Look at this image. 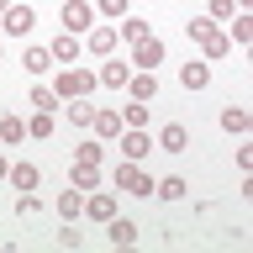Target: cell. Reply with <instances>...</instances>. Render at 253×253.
Returning a JSON list of instances; mask_svg holds the SVG:
<instances>
[{
	"label": "cell",
	"instance_id": "1",
	"mask_svg": "<svg viewBox=\"0 0 253 253\" xmlns=\"http://www.w3.org/2000/svg\"><path fill=\"white\" fill-rule=\"evenodd\" d=\"M185 32H190V42H201L206 63H216V58H227V53H232V37H227V32H221L211 16H190Z\"/></svg>",
	"mask_w": 253,
	"mask_h": 253
},
{
	"label": "cell",
	"instance_id": "2",
	"mask_svg": "<svg viewBox=\"0 0 253 253\" xmlns=\"http://www.w3.org/2000/svg\"><path fill=\"white\" fill-rule=\"evenodd\" d=\"M111 185L126 190V195H137V201H148L153 195V174L142 169V164H132V158H122V169H111Z\"/></svg>",
	"mask_w": 253,
	"mask_h": 253
},
{
	"label": "cell",
	"instance_id": "3",
	"mask_svg": "<svg viewBox=\"0 0 253 253\" xmlns=\"http://www.w3.org/2000/svg\"><path fill=\"white\" fill-rule=\"evenodd\" d=\"M90 90H100V79H95L90 69H79V63H69V69L53 79V95H58V100H79V95H90Z\"/></svg>",
	"mask_w": 253,
	"mask_h": 253
},
{
	"label": "cell",
	"instance_id": "4",
	"mask_svg": "<svg viewBox=\"0 0 253 253\" xmlns=\"http://www.w3.org/2000/svg\"><path fill=\"white\" fill-rule=\"evenodd\" d=\"M0 27H5V37H27V32L37 27V11H32L27 0H11V5L0 11Z\"/></svg>",
	"mask_w": 253,
	"mask_h": 253
},
{
	"label": "cell",
	"instance_id": "5",
	"mask_svg": "<svg viewBox=\"0 0 253 253\" xmlns=\"http://www.w3.org/2000/svg\"><path fill=\"white\" fill-rule=\"evenodd\" d=\"M58 16H63V32H74V37L95 27V5H90V0H63Z\"/></svg>",
	"mask_w": 253,
	"mask_h": 253
},
{
	"label": "cell",
	"instance_id": "6",
	"mask_svg": "<svg viewBox=\"0 0 253 253\" xmlns=\"http://www.w3.org/2000/svg\"><path fill=\"white\" fill-rule=\"evenodd\" d=\"M148 153H153V137H148L142 126H122V158H132V164H142Z\"/></svg>",
	"mask_w": 253,
	"mask_h": 253
},
{
	"label": "cell",
	"instance_id": "7",
	"mask_svg": "<svg viewBox=\"0 0 253 253\" xmlns=\"http://www.w3.org/2000/svg\"><path fill=\"white\" fill-rule=\"evenodd\" d=\"M47 53H53V63H63V69H69V63H79V53H84V42H79L74 32H58V37L47 42Z\"/></svg>",
	"mask_w": 253,
	"mask_h": 253
},
{
	"label": "cell",
	"instance_id": "8",
	"mask_svg": "<svg viewBox=\"0 0 253 253\" xmlns=\"http://www.w3.org/2000/svg\"><path fill=\"white\" fill-rule=\"evenodd\" d=\"M164 53H169V47H164V42H153V37L132 42V63H137V69H148V74H153L158 63H164Z\"/></svg>",
	"mask_w": 253,
	"mask_h": 253
},
{
	"label": "cell",
	"instance_id": "9",
	"mask_svg": "<svg viewBox=\"0 0 253 253\" xmlns=\"http://www.w3.org/2000/svg\"><path fill=\"white\" fill-rule=\"evenodd\" d=\"M179 84H185V90H206V84H211V63H206V58L179 63Z\"/></svg>",
	"mask_w": 253,
	"mask_h": 253
},
{
	"label": "cell",
	"instance_id": "10",
	"mask_svg": "<svg viewBox=\"0 0 253 253\" xmlns=\"http://www.w3.org/2000/svg\"><path fill=\"white\" fill-rule=\"evenodd\" d=\"M84 216H90V221H111V216H116V195L90 190V195H84Z\"/></svg>",
	"mask_w": 253,
	"mask_h": 253
},
{
	"label": "cell",
	"instance_id": "11",
	"mask_svg": "<svg viewBox=\"0 0 253 253\" xmlns=\"http://www.w3.org/2000/svg\"><path fill=\"white\" fill-rule=\"evenodd\" d=\"M53 211H58L63 221H79V216H84V190H74V185H69V190H58Z\"/></svg>",
	"mask_w": 253,
	"mask_h": 253
},
{
	"label": "cell",
	"instance_id": "12",
	"mask_svg": "<svg viewBox=\"0 0 253 253\" xmlns=\"http://www.w3.org/2000/svg\"><path fill=\"white\" fill-rule=\"evenodd\" d=\"M5 179H11V190L21 195V190H37V185H42V169H37V164H11Z\"/></svg>",
	"mask_w": 253,
	"mask_h": 253
},
{
	"label": "cell",
	"instance_id": "13",
	"mask_svg": "<svg viewBox=\"0 0 253 253\" xmlns=\"http://www.w3.org/2000/svg\"><path fill=\"white\" fill-rule=\"evenodd\" d=\"M90 132H95L100 142L122 137V111H100V106H95V122H90Z\"/></svg>",
	"mask_w": 253,
	"mask_h": 253
},
{
	"label": "cell",
	"instance_id": "14",
	"mask_svg": "<svg viewBox=\"0 0 253 253\" xmlns=\"http://www.w3.org/2000/svg\"><path fill=\"white\" fill-rule=\"evenodd\" d=\"M142 37H153V27H148V21H142V16H122V27H116V42H142Z\"/></svg>",
	"mask_w": 253,
	"mask_h": 253
},
{
	"label": "cell",
	"instance_id": "15",
	"mask_svg": "<svg viewBox=\"0 0 253 253\" xmlns=\"http://www.w3.org/2000/svg\"><path fill=\"white\" fill-rule=\"evenodd\" d=\"M153 142L164 148V153H185V148H190V132H185L179 122H169V126H164V132H158Z\"/></svg>",
	"mask_w": 253,
	"mask_h": 253
},
{
	"label": "cell",
	"instance_id": "16",
	"mask_svg": "<svg viewBox=\"0 0 253 253\" xmlns=\"http://www.w3.org/2000/svg\"><path fill=\"white\" fill-rule=\"evenodd\" d=\"M95 79H100V90H126V63L122 58H106Z\"/></svg>",
	"mask_w": 253,
	"mask_h": 253
},
{
	"label": "cell",
	"instance_id": "17",
	"mask_svg": "<svg viewBox=\"0 0 253 253\" xmlns=\"http://www.w3.org/2000/svg\"><path fill=\"white\" fill-rule=\"evenodd\" d=\"M84 37H90L84 47H90L95 58H111V53H116V32H111V27H90Z\"/></svg>",
	"mask_w": 253,
	"mask_h": 253
},
{
	"label": "cell",
	"instance_id": "18",
	"mask_svg": "<svg viewBox=\"0 0 253 253\" xmlns=\"http://www.w3.org/2000/svg\"><path fill=\"white\" fill-rule=\"evenodd\" d=\"M63 116H69V122H74V126H90L95 122V106H90V95H79V100H63Z\"/></svg>",
	"mask_w": 253,
	"mask_h": 253
},
{
	"label": "cell",
	"instance_id": "19",
	"mask_svg": "<svg viewBox=\"0 0 253 253\" xmlns=\"http://www.w3.org/2000/svg\"><path fill=\"white\" fill-rule=\"evenodd\" d=\"M126 90H132V100H153V95H158V79L148 74V69H137V74H126Z\"/></svg>",
	"mask_w": 253,
	"mask_h": 253
},
{
	"label": "cell",
	"instance_id": "20",
	"mask_svg": "<svg viewBox=\"0 0 253 253\" xmlns=\"http://www.w3.org/2000/svg\"><path fill=\"white\" fill-rule=\"evenodd\" d=\"M100 158H106L100 137H79V148H74V164H84V169H100Z\"/></svg>",
	"mask_w": 253,
	"mask_h": 253
},
{
	"label": "cell",
	"instance_id": "21",
	"mask_svg": "<svg viewBox=\"0 0 253 253\" xmlns=\"http://www.w3.org/2000/svg\"><path fill=\"white\" fill-rule=\"evenodd\" d=\"M21 63H27V74H47V69H53V53H47V42H32L27 53H21Z\"/></svg>",
	"mask_w": 253,
	"mask_h": 253
},
{
	"label": "cell",
	"instance_id": "22",
	"mask_svg": "<svg viewBox=\"0 0 253 253\" xmlns=\"http://www.w3.org/2000/svg\"><path fill=\"white\" fill-rule=\"evenodd\" d=\"M106 232H111V243H116V248H132V243H137V227H132L126 216H111Z\"/></svg>",
	"mask_w": 253,
	"mask_h": 253
},
{
	"label": "cell",
	"instance_id": "23",
	"mask_svg": "<svg viewBox=\"0 0 253 253\" xmlns=\"http://www.w3.org/2000/svg\"><path fill=\"white\" fill-rule=\"evenodd\" d=\"M248 126H253V116H248L243 106H227V111H221V132H232V137H243Z\"/></svg>",
	"mask_w": 253,
	"mask_h": 253
},
{
	"label": "cell",
	"instance_id": "24",
	"mask_svg": "<svg viewBox=\"0 0 253 253\" xmlns=\"http://www.w3.org/2000/svg\"><path fill=\"white\" fill-rule=\"evenodd\" d=\"M185 179H179V174H169V179H153V195H158V201H185Z\"/></svg>",
	"mask_w": 253,
	"mask_h": 253
},
{
	"label": "cell",
	"instance_id": "25",
	"mask_svg": "<svg viewBox=\"0 0 253 253\" xmlns=\"http://www.w3.org/2000/svg\"><path fill=\"white\" fill-rule=\"evenodd\" d=\"M69 185L90 195V190H100V169H84V164H74V174H69Z\"/></svg>",
	"mask_w": 253,
	"mask_h": 253
},
{
	"label": "cell",
	"instance_id": "26",
	"mask_svg": "<svg viewBox=\"0 0 253 253\" xmlns=\"http://www.w3.org/2000/svg\"><path fill=\"white\" fill-rule=\"evenodd\" d=\"M53 132H58V126H53V111H37V116L27 122V137H37V142L53 137Z\"/></svg>",
	"mask_w": 253,
	"mask_h": 253
},
{
	"label": "cell",
	"instance_id": "27",
	"mask_svg": "<svg viewBox=\"0 0 253 253\" xmlns=\"http://www.w3.org/2000/svg\"><path fill=\"white\" fill-rule=\"evenodd\" d=\"M32 106H37V111H58L63 100L53 95V84H32Z\"/></svg>",
	"mask_w": 253,
	"mask_h": 253
},
{
	"label": "cell",
	"instance_id": "28",
	"mask_svg": "<svg viewBox=\"0 0 253 253\" xmlns=\"http://www.w3.org/2000/svg\"><path fill=\"white\" fill-rule=\"evenodd\" d=\"M27 137V122L21 116H0V142H21Z\"/></svg>",
	"mask_w": 253,
	"mask_h": 253
},
{
	"label": "cell",
	"instance_id": "29",
	"mask_svg": "<svg viewBox=\"0 0 253 253\" xmlns=\"http://www.w3.org/2000/svg\"><path fill=\"white\" fill-rule=\"evenodd\" d=\"M227 37H232V42H248V37H253V16H248V11H237V16H232V32H227Z\"/></svg>",
	"mask_w": 253,
	"mask_h": 253
},
{
	"label": "cell",
	"instance_id": "30",
	"mask_svg": "<svg viewBox=\"0 0 253 253\" xmlns=\"http://www.w3.org/2000/svg\"><path fill=\"white\" fill-rule=\"evenodd\" d=\"M122 126H148V100H132L122 111Z\"/></svg>",
	"mask_w": 253,
	"mask_h": 253
},
{
	"label": "cell",
	"instance_id": "31",
	"mask_svg": "<svg viewBox=\"0 0 253 253\" xmlns=\"http://www.w3.org/2000/svg\"><path fill=\"white\" fill-rule=\"evenodd\" d=\"M95 11L111 16V21H122V16H126V0H95Z\"/></svg>",
	"mask_w": 253,
	"mask_h": 253
},
{
	"label": "cell",
	"instance_id": "32",
	"mask_svg": "<svg viewBox=\"0 0 253 253\" xmlns=\"http://www.w3.org/2000/svg\"><path fill=\"white\" fill-rule=\"evenodd\" d=\"M84 243V232H79L74 221H63V232H58V248H79Z\"/></svg>",
	"mask_w": 253,
	"mask_h": 253
},
{
	"label": "cell",
	"instance_id": "33",
	"mask_svg": "<svg viewBox=\"0 0 253 253\" xmlns=\"http://www.w3.org/2000/svg\"><path fill=\"white\" fill-rule=\"evenodd\" d=\"M227 16H237V0H211V21H227Z\"/></svg>",
	"mask_w": 253,
	"mask_h": 253
},
{
	"label": "cell",
	"instance_id": "34",
	"mask_svg": "<svg viewBox=\"0 0 253 253\" xmlns=\"http://www.w3.org/2000/svg\"><path fill=\"white\" fill-rule=\"evenodd\" d=\"M5 169H11V164H5V158H0V179H5Z\"/></svg>",
	"mask_w": 253,
	"mask_h": 253
},
{
	"label": "cell",
	"instance_id": "35",
	"mask_svg": "<svg viewBox=\"0 0 253 253\" xmlns=\"http://www.w3.org/2000/svg\"><path fill=\"white\" fill-rule=\"evenodd\" d=\"M5 5H11V0H0V11H5Z\"/></svg>",
	"mask_w": 253,
	"mask_h": 253
},
{
	"label": "cell",
	"instance_id": "36",
	"mask_svg": "<svg viewBox=\"0 0 253 253\" xmlns=\"http://www.w3.org/2000/svg\"><path fill=\"white\" fill-rule=\"evenodd\" d=\"M0 63H5V47H0Z\"/></svg>",
	"mask_w": 253,
	"mask_h": 253
}]
</instances>
